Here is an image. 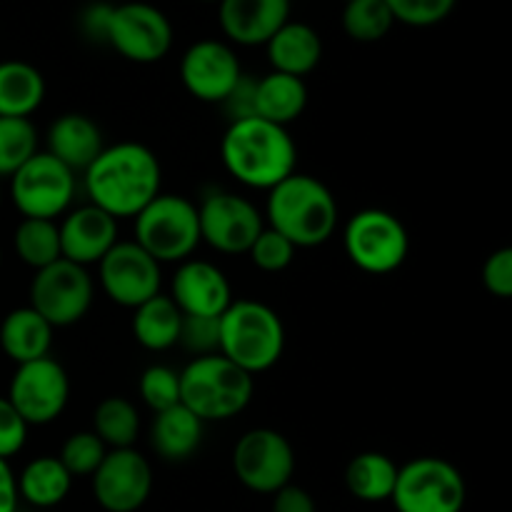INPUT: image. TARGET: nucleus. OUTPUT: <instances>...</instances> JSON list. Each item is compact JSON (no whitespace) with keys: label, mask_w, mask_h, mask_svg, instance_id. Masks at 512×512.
<instances>
[{"label":"nucleus","mask_w":512,"mask_h":512,"mask_svg":"<svg viewBox=\"0 0 512 512\" xmlns=\"http://www.w3.org/2000/svg\"><path fill=\"white\" fill-rule=\"evenodd\" d=\"M183 313L170 300V295L158 293L148 303L138 305L133 313V335L150 353H163L178 345Z\"/></svg>","instance_id":"cd10ccee"},{"label":"nucleus","mask_w":512,"mask_h":512,"mask_svg":"<svg viewBox=\"0 0 512 512\" xmlns=\"http://www.w3.org/2000/svg\"><path fill=\"white\" fill-rule=\"evenodd\" d=\"M48 150L55 160L73 173H85L88 165L103 153V133L98 123L83 113H65L48 128Z\"/></svg>","instance_id":"412c9836"},{"label":"nucleus","mask_w":512,"mask_h":512,"mask_svg":"<svg viewBox=\"0 0 512 512\" xmlns=\"http://www.w3.org/2000/svg\"><path fill=\"white\" fill-rule=\"evenodd\" d=\"M268 228L283 235L295 250L318 248L338 228V200L323 180L293 173L268 190L265 215Z\"/></svg>","instance_id":"7ed1b4c3"},{"label":"nucleus","mask_w":512,"mask_h":512,"mask_svg":"<svg viewBox=\"0 0 512 512\" xmlns=\"http://www.w3.org/2000/svg\"><path fill=\"white\" fill-rule=\"evenodd\" d=\"M95 288L88 268L60 258L43 270H35L30 283V308L48 320L50 328H70L93 308Z\"/></svg>","instance_id":"9d476101"},{"label":"nucleus","mask_w":512,"mask_h":512,"mask_svg":"<svg viewBox=\"0 0 512 512\" xmlns=\"http://www.w3.org/2000/svg\"><path fill=\"white\" fill-rule=\"evenodd\" d=\"M178 345L195 358L215 355L220 348V318H198V315H183L180 323Z\"/></svg>","instance_id":"4c0bfd02"},{"label":"nucleus","mask_w":512,"mask_h":512,"mask_svg":"<svg viewBox=\"0 0 512 512\" xmlns=\"http://www.w3.org/2000/svg\"><path fill=\"white\" fill-rule=\"evenodd\" d=\"M200 3H220V0H200Z\"/></svg>","instance_id":"a18cd8bd"},{"label":"nucleus","mask_w":512,"mask_h":512,"mask_svg":"<svg viewBox=\"0 0 512 512\" xmlns=\"http://www.w3.org/2000/svg\"><path fill=\"white\" fill-rule=\"evenodd\" d=\"M28 423L18 415L5 395H0V460H10L28 440Z\"/></svg>","instance_id":"58836bf2"},{"label":"nucleus","mask_w":512,"mask_h":512,"mask_svg":"<svg viewBox=\"0 0 512 512\" xmlns=\"http://www.w3.org/2000/svg\"><path fill=\"white\" fill-rule=\"evenodd\" d=\"M273 512H318V508L308 490L288 483L273 493Z\"/></svg>","instance_id":"37998d69"},{"label":"nucleus","mask_w":512,"mask_h":512,"mask_svg":"<svg viewBox=\"0 0 512 512\" xmlns=\"http://www.w3.org/2000/svg\"><path fill=\"white\" fill-rule=\"evenodd\" d=\"M345 255L370 275L395 273L410 253V235L400 218L380 208H365L348 220L343 233Z\"/></svg>","instance_id":"0eeeda50"},{"label":"nucleus","mask_w":512,"mask_h":512,"mask_svg":"<svg viewBox=\"0 0 512 512\" xmlns=\"http://www.w3.org/2000/svg\"><path fill=\"white\" fill-rule=\"evenodd\" d=\"M205 423L195 413H190L183 403L173 408L155 413L150 425V445L158 453V458L168 463H183L198 453L203 443Z\"/></svg>","instance_id":"5701e85b"},{"label":"nucleus","mask_w":512,"mask_h":512,"mask_svg":"<svg viewBox=\"0 0 512 512\" xmlns=\"http://www.w3.org/2000/svg\"><path fill=\"white\" fill-rule=\"evenodd\" d=\"M240 78L243 68L238 55L223 40H198L185 50L180 60V80L200 103L220 105Z\"/></svg>","instance_id":"f3484780"},{"label":"nucleus","mask_w":512,"mask_h":512,"mask_svg":"<svg viewBox=\"0 0 512 512\" xmlns=\"http://www.w3.org/2000/svg\"><path fill=\"white\" fill-rule=\"evenodd\" d=\"M458 0H385L395 23L430 28L448 18Z\"/></svg>","instance_id":"c9c22d12"},{"label":"nucleus","mask_w":512,"mask_h":512,"mask_svg":"<svg viewBox=\"0 0 512 512\" xmlns=\"http://www.w3.org/2000/svg\"><path fill=\"white\" fill-rule=\"evenodd\" d=\"M105 455H108V448L103 445V440L93 430H80V433H73L65 440L58 460L73 478H85V475L93 478Z\"/></svg>","instance_id":"72a5a7b5"},{"label":"nucleus","mask_w":512,"mask_h":512,"mask_svg":"<svg viewBox=\"0 0 512 512\" xmlns=\"http://www.w3.org/2000/svg\"><path fill=\"white\" fill-rule=\"evenodd\" d=\"M108 45L130 63H158L173 48V25L163 10L150 3L113 5Z\"/></svg>","instance_id":"4468645a"},{"label":"nucleus","mask_w":512,"mask_h":512,"mask_svg":"<svg viewBox=\"0 0 512 512\" xmlns=\"http://www.w3.org/2000/svg\"><path fill=\"white\" fill-rule=\"evenodd\" d=\"M170 300L183 315L220 318L233 303V288L218 265L190 258L175 270Z\"/></svg>","instance_id":"a211bd4d"},{"label":"nucleus","mask_w":512,"mask_h":512,"mask_svg":"<svg viewBox=\"0 0 512 512\" xmlns=\"http://www.w3.org/2000/svg\"><path fill=\"white\" fill-rule=\"evenodd\" d=\"M255 83H258V78H250V75L243 73L238 85H235V88L230 90L228 98L220 103L225 108V113L230 115V123H233V120L255 118Z\"/></svg>","instance_id":"a19ab883"},{"label":"nucleus","mask_w":512,"mask_h":512,"mask_svg":"<svg viewBox=\"0 0 512 512\" xmlns=\"http://www.w3.org/2000/svg\"><path fill=\"white\" fill-rule=\"evenodd\" d=\"M483 285L495 298L508 300L512 295V250L500 248L488 255L483 265Z\"/></svg>","instance_id":"ea45409f"},{"label":"nucleus","mask_w":512,"mask_h":512,"mask_svg":"<svg viewBox=\"0 0 512 512\" xmlns=\"http://www.w3.org/2000/svg\"><path fill=\"white\" fill-rule=\"evenodd\" d=\"M15 255L20 263L28 265L33 270H43L60 260V233L55 220H38V218H23L15 228L13 235Z\"/></svg>","instance_id":"7c9ffc66"},{"label":"nucleus","mask_w":512,"mask_h":512,"mask_svg":"<svg viewBox=\"0 0 512 512\" xmlns=\"http://www.w3.org/2000/svg\"><path fill=\"white\" fill-rule=\"evenodd\" d=\"M135 243L160 265L185 263L198 250V205L183 195L160 193L135 215Z\"/></svg>","instance_id":"423d86ee"},{"label":"nucleus","mask_w":512,"mask_h":512,"mask_svg":"<svg viewBox=\"0 0 512 512\" xmlns=\"http://www.w3.org/2000/svg\"><path fill=\"white\" fill-rule=\"evenodd\" d=\"M218 353L248 375L275 368L285 353V325L260 300H233L220 315Z\"/></svg>","instance_id":"20e7f679"},{"label":"nucleus","mask_w":512,"mask_h":512,"mask_svg":"<svg viewBox=\"0 0 512 512\" xmlns=\"http://www.w3.org/2000/svg\"><path fill=\"white\" fill-rule=\"evenodd\" d=\"M200 240L223 255H243L263 233L265 218L248 198L213 190L198 205Z\"/></svg>","instance_id":"ddd939ff"},{"label":"nucleus","mask_w":512,"mask_h":512,"mask_svg":"<svg viewBox=\"0 0 512 512\" xmlns=\"http://www.w3.org/2000/svg\"><path fill=\"white\" fill-rule=\"evenodd\" d=\"M93 493L105 512H135L153 493V468L135 448L108 450L93 473Z\"/></svg>","instance_id":"dca6fc26"},{"label":"nucleus","mask_w":512,"mask_h":512,"mask_svg":"<svg viewBox=\"0 0 512 512\" xmlns=\"http://www.w3.org/2000/svg\"><path fill=\"white\" fill-rule=\"evenodd\" d=\"M248 255L255 263V268L263 270V273H280V270L290 268V263L295 260V248L283 235L265 225L258 240L250 245Z\"/></svg>","instance_id":"e433bc0d"},{"label":"nucleus","mask_w":512,"mask_h":512,"mask_svg":"<svg viewBox=\"0 0 512 512\" xmlns=\"http://www.w3.org/2000/svg\"><path fill=\"white\" fill-rule=\"evenodd\" d=\"M110 15H113V5L110 3H90L80 13V33L88 40H93V43L108 45Z\"/></svg>","instance_id":"79ce46f5"},{"label":"nucleus","mask_w":512,"mask_h":512,"mask_svg":"<svg viewBox=\"0 0 512 512\" xmlns=\"http://www.w3.org/2000/svg\"><path fill=\"white\" fill-rule=\"evenodd\" d=\"M38 153V128L30 118H0V178H10Z\"/></svg>","instance_id":"473e14b6"},{"label":"nucleus","mask_w":512,"mask_h":512,"mask_svg":"<svg viewBox=\"0 0 512 512\" xmlns=\"http://www.w3.org/2000/svg\"><path fill=\"white\" fill-rule=\"evenodd\" d=\"M220 160L238 183L270 190L295 173L298 148L288 128L263 118L233 120L220 143Z\"/></svg>","instance_id":"f03ea898"},{"label":"nucleus","mask_w":512,"mask_h":512,"mask_svg":"<svg viewBox=\"0 0 512 512\" xmlns=\"http://www.w3.org/2000/svg\"><path fill=\"white\" fill-rule=\"evenodd\" d=\"M60 255L80 268L98 265L118 243V220L95 205H80L63 215L58 225Z\"/></svg>","instance_id":"6ab92c4d"},{"label":"nucleus","mask_w":512,"mask_h":512,"mask_svg":"<svg viewBox=\"0 0 512 512\" xmlns=\"http://www.w3.org/2000/svg\"><path fill=\"white\" fill-rule=\"evenodd\" d=\"M395 20L385 0H345L343 30L358 43H378L393 30Z\"/></svg>","instance_id":"2f4dec72"},{"label":"nucleus","mask_w":512,"mask_h":512,"mask_svg":"<svg viewBox=\"0 0 512 512\" xmlns=\"http://www.w3.org/2000/svg\"><path fill=\"white\" fill-rule=\"evenodd\" d=\"M220 28L235 45H265L290 20V0H220Z\"/></svg>","instance_id":"aec40b11"},{"label":"nucleus","mask_w":512,"mask_h":512,"mask_svg":"<svg viewBox=\"0 0 512 512\" xmlns=\"http://www.w3.org/2000/svg\"><path fill=\"white\" fill-rule=\"evenodd\" d=\"M45 100V78L25 60L0 63V118H30Z\"/></svg>","instance_id":"a878e982"},{"label":"nucleus","mask_w":512,"mask_h":512,"mask_svg":"<svg viewBox=\"0 0 512 512\" xmlns=\"http://www.w3.org/2000/svg\"><path fill=\"white\" fill-rule=\"evenodd\" d=\"M140 398L153 413L173 408L180 403V373H175L168 365H150L140 375Z\"/></svg>","instance_id":"f704fd0d"},{"label":"nucleus","mask_w":512,"mask_h":512,"mask_svg":"<svg viewBox=\"0 0 512 512\" xmlns=\"http://www.w3.org/2000/svg\"><path fill=\"white\" fill-rule=\"evenodd\" d=\"M268 60L275 73L305 78L313 73L323 58V40L318 30L300 20H288L273 38L265 43Z\"/></svg>","instance_id":"4be33fe9"},{"label":"nucleus","mask_w":512,"mask_h":512,"mask_svg":"<svg viewBox=\"0 0 512 512\" xmlns=\"http://www.w3.org/2000/svg\"><path fill=\"white\" fill-rule=\"evenodd\" d=\"M253 375L240 370L220 353L195 358L180 373V403L203 423H225L250 405Z\"/></svg>","instance_id":"39448f33"},{"label":"nucleus","mask_w":512,"mask_h":512,"mask_svg":"<svg viewBox=\"0 0 512 512\" xmlns=\"http://www.w3.org/2000/svg\"><path fill=\"white\" fill-rule=\"evenodd\" d=\"M78 178L50 153H35L10 175V198L23 218L55 220L70 210Z\"/></svg>","instance_id":"1a4fd4ad"},{"label":"nucleus","mask_w":512,"mask_h":512,"mask_svg":"<svg viewBox=\"0 0 512 512\" xmlns=\"http://www.w3.org/2000/svg\"><path fill=\"white\" fill-rule=\"evenodd\" d=\"M5 398L28 423V428L50 425L68 408L70 378L63 365L48 355V358L18 365Z\"/></svg>","instance_id":"f8f14e48"},{"label":"nucleus","mask_w":512,"mask_h":512,"mask_svg":"<svg viewBox=\"0 0 512 512\" xmlns=\"http://www.w3.org/2000/svg\"><path fill=\"white\" fill-rule=\"evenodd\" d=\"M233 470L248 490L273 495L293 480L295 450L290 440L278 430H248L235 443Z\"/></svg>","instance_id":"9b49d317"},{"label":"nucleus","mask_w":512,"mask_h":512,"mask_svg":"<svg viewBox=\"0 0 512 512\" xmlns=\"http://www.w3.org/2000/svg\"><path fill=\"white\" fill-rule=\"evenodd\" d=\"M18 480V495L33 508H55L68 498L73 488V475L63 468L58 458L40 455L30 460L23 473L15 475Z\"/></svg>","instance_id":"bb28decb"},{"label":"nucleus","mask_w":512,"mask_h":512,"mask_svg":"<svg viewBox=\"0 0 512 512\" xmlns=\"http://www.w3.org/2000/svg\"><path fill=\"white\" fill-rule=\"evenodd\" d=\"M398 480V465L385 453L355 455L345 468V488L363 503H385L390 500Z\"/></svg>","instance_id":"c85d7f7f"},{"label":"nucleus","mask_w":512,"mask_h":512,"mask_svg":"<svg viewBox=\"0 0 512 512\" xmlns=\"http://www.w3.org/2000/svg\"><path fill=\"white\" fill-rule=\"evenodd\" d=\"M18 480L8 460H0V512H18Z\"/></svg>","instance_id":"c03bdc74"},{"label":"nucleus","mask_w":512,"mask_h":512,"mask_svg":"<svg viewBox=\"0 0 512 512\" xmlns=\"http://www.w3.org/2000/svg\"><path fill=\"white\" fill-rule=\"evenodd\" d=\"M90 205L120 218H135L160 195L163 168L148 145L115 143L88 165L83 173Z\"/></svg>","instance_id":"f257e3e1"},{"label":"nucleus","mask_w":512,"mask_h":512,"mask_svg":"<svg viewBox=\"0 0 512 512\" xmlns=\"http://www.w3.org/2000/svg\"><path fill=\"white\" fill-rule=\"evenodd\" d=\"M0 263H3V253H0Z\"/></svg>","instance_id":"de8ad7c7"},{"label":"nucleus","mask_w":512,"mask_h":512,"mask_svg":"<svg viewBox=\"0 0 512 512\" xmlns=\"http://www.w3.org/2000/svg\"><path fill=\"white\" fill-rule=\"evenodd\" d=\"M53 345V328L30 305L10 310L0 323V350L15 365L48 358Z\"/></svg>","instance_id":"b1692460"},{"label":"nucleus","mask_w":512,"mask_h":512,"mask_svg":"<svg viewBox=\"0 0 512 512\" xmlns=\"http://www.w3.org/2000/svg\"><path fill=\"white\" fill-rule=\"evenodd\" d=\"M93 433L108 450L133 448L140 435L138 408L120 395L100 400L93 413Z\"/></svg>","instance_id":"c756f323"},{"label":"nucleus","mask_w":512,"mask_h":512,"mask_svg":"<svg viewBox=\"0 0 512 512\" xmlns=\"http://www.w3.org/2000/svg\"><path fill=\"white\" fill-rule=\"evenodd\" d=\"M0 203H3V190H0Z\"/></svg>","instance_id":"49530a36"},{"label":"nucleus","mask_w":512,"mask_h":512,"mask_svg":"<svg viewBox=\"0 0 512 512\" xmlns=\"http://www.w3.org/2000/svg\"><path fill=\"white\" fill-rule=\"evenodd\" d=\"M98 280L115 305L135 310L160 293L163 270L135 240H118L98 263Z\"/></svg>","instance_id":"2eb2a0df"},{"label":"nucleus","mask_w":512,"mask_h":512,"mask_svg":"<svg viewBox=\"0 0 512 512\" xmlns=\"http://www.w3.org/2000/svg\"><path fill=\"white\" fill-rule=\"evenodd\" d=\"M308 108V85L295 75L275 73L258 78L255 83V118L288 128Z\"/></svg>","instance_id":"393cba45"},{"label":"nucleus","mask_w":512,"mask_h":512,"mask_svg":"<svg viewBox=\"0 0 512 512\" xmlns=\"http://www.w3.org/2000/svg\"><path fill=\"white\" fill-rule=\"evenodd\" d=\"M468 488L453 463L443 458H415L398 468L390 495L398 512H463Z\"/></svg>","instance_id":"6e6552de"}]
</instances>
